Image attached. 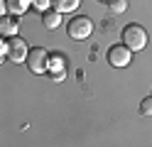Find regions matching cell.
I'll return each instance as SVG.
<instances>
[{"instance_id": "cell-1", "label": "cell", "mask_w": 152, "mask_h": 147, "mask_svg": "<svg viewBox=\"0 0 152 147\" xmlns=\"http://www.w3.org/2000/svg\"><path fill=\"white\" fill-rule=\"evenodd\" d=\"M123 44L132 52H140V49L147 47V32L140 25H128L123 29Z\"/></svg>"}, {"instance_id": "cell-2", "label": "cell", "mask_w": 152, "mask_h": 147, "mask_svg": "<svg viewBox=\"0 0 152 147\" xmlns=\"http://www.w3.org/2000/svg\"><path fill=\"white\" fill-rule=\"evenodd\" d=\"M27 66H30V71L32 74H44L47 71V66H49V54H47V49L42 47H34L27 52Z\"/></svg>"}, {"instance_id": "cell-3", "label": "cell", "mask_w": 152, "mask_h": 147, "mask_svg": "<svg viewBox=\"0 0 152 147\" xmlns=\"http://www.w3.org/2000/svg\"><path fill=\"white\" fill-rule=\"evenodd\" d=\"M27 52H30V49H27V44H25L17 34H12L10 39H7V54H5V56L10 59L12 64H22L25 59H27Z\"/></svg>"}, {"instance_id": "cell-4", "label": "cell", "mask_w": 152, "mask_h": 147, "mask_svg": "<svg viewBox=\"0 0 152 147\" xmlns=\"http://www.w3.org/2000/svg\"><path fill=\"white\" fill-rule=\"evenodd\" d=\"M93 32V22L88 17H74L69 22V37L71 39H86Z\"/></svg>"}, {"instance_id": "cell-5", "label": "cell", "mask_w": 152, "mask_h": 147, "mask_svg": "<svg viewBox=\"0 0 152 147\" xmlns=\"http://www.w3.org/2000/svg\"><path fill=\"white\" fill-rule=\"evenodd\" d=\"M130 59H132V49H128L125 44H115V47H110L108 49V64L110 66H128L130 64Z\"/></svg>"}, {"instance_id": "cell-6", "label": "cell", "mask_w": 152, "mask_h": 147, "mask_svg": "<svg viewBox=\"0 0 152 147\" xmlns=\"http://www.w3.org/2000/svg\"><path fill=\"white\" fill-rule=\"evenodd\" d=\"M17 15H3L0 17V34H5V37H12L17 34Z\"/></svg>"}, {"instance_id": "cell-7", "label": "cell", "mask_w": 152, "mask_h": 147, "mask_svg": "<svg viewBox=\"0 0 152 147\" xmlns=\"http://www.w3.org/2000/svg\"><path fill=\"white\" fill-rule=\"evenodd\" d=\"M5 5H7V12L10 15H25L27 10H30V5H32V0H5Z\"/></svg>"}, {"instance_id": "cell-8", "label": "cell", "mask_w": 152, "mask_h": 147, "mask_svg": "<svg viewBox=\"0 0 152 147\" xmlns=\"http://www.w3.org/2000/svg\"><path fill=\"white\" fill-rule=\"evenodd\" d=\"M42 25L47 29H56V27L61 25V12H56L54 7L52 10H44V12H42Z\"/></svg>"}, {"instance_id": "cell-9", "label": "cell", "mask_w": 152, "mask_h": 147, "mask_svg": "<svg viewBox=\"0 0 152 147\" xmlns=\"http://www.w3.org/2000/svg\"><path fill=\"white\" fill-rule=\"evenodd\" d=\"M52 5L56 12H71V10H76L81 5V0H52Z\"/></svg>"}, {"instance_id": "cell-10", "label": "cell", "mask_w": 152, "mask_h": 147, "mask_svg": "<svg viewBox=\"0 0 152 147\" xmlns=\"http://www.w3.org/2000/svg\"><path fill=\"white\" fill-rule=\"evenodd\" d=\"M47 71H52V76L61 74V71H64V56H61V54L49 56V66H47Z\"/></svg>"}, {"instance_id": "cell-11", "label": "cell", "mask_w": 152, "mask_h": 147, "mask_svg": "<svg viewBox=\"0 0 152 147\" xmlns=\"http://www.w3.org/2000/svg\"><path fill=\"white\" fill-rule=\"evenodd\" d=\"M110 10H113V12H125L128 3H125V0H110Z\"/></svg>"}, {"instance_id": "cell-12", "label": "cell", "mask_w": 152, "mask_h": 147, "mask_svg": "<svg viewBox=\"0 0 152 147\" xmlns=\"http://www.w3.org/2000/svg\"><path fill=\"white\" fill-rule=\"evenodd\" d=\"M140 113H142V115H152V96L145 98V101L140 103Z\"/></svg>"}, {"instance_id": "cell-13", "label": "cell", "mask_w": 152, "mask_h": 147, "mask_svg": "<svg viewBox=\"0 0 152 147\" xmlns=\"http://www.w3.org/2000/svg\"><path fill=\"white\" fill-rule=\"evenodd\" d=\"M49 3H52V0H32V5H34L37 10H42V12L47 10V5H49Z\"/></svg>"}, {"instance_id": "cell-14", "label": "cell", "mask_w": 152, "mask_h": 147, "mask_svg": "<svg viewBox=\"0 0 152 147\" xmlns=\"http://www.w3.org/2000/svg\"><path fill=\"white\" fill-rule=\"evenodd\" d=\"M7 54V42H0V64H3V56Z\"/></svg>"}, {"instance_id": "cell-15", "label": "cell", "mask_w": 152, "mask_h": 147, "mask_svg": "<svg viewBox=\"0 0 152 147\" xmlns=\"http://www.w3.org/2000/svg\"><path fill=\"white\" fill-rule=\"evenodd\" d=\"M7 12V5H5V0H0V17H3Z\"/></svg>"}]
</instances>
